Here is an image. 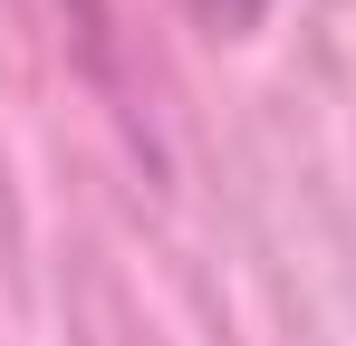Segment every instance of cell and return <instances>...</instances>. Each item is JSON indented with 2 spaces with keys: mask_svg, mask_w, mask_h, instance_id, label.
<instances>
[{
  "mask_svg": "<svg viewBox=\"0 0 356 346\" xmlns=\"http://www.w3.org/2000/svg\"><path fill=\"white\" fill-rule=\"evenodd\" d=\"M260 10H270V0H193V19H202L212 39H250V29H260Z\"/></svg>",
  "mask_w": 356,
  "mask_h": 346,
  "instance_id": "obj_1",
  "label": "cell"
}]
</instances>
